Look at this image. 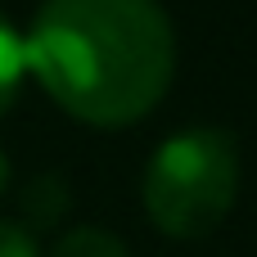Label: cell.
I'll return each mask as SVG.
<instances>
[{
    "mask_svg": "<svg viewBox=\"0 0 257 257\" xmlns=\"http://www.w3.org/2000/svg\"><path fill=\"white\" fill-rule=\"evenodd\" d=\"M50 257H131V248L104 226H72L54 239Z\"/></svg>",
    "mask_w": 257,
    "mask_h": 257,
    "instance_id": "277c9868",
    "label": "cell"
},
{
    "mask_svg": "<svg viewBox=\"0 0 257 257\" xmlns=\"http://www.w3.org/2000/svg\"><path fill=\"white\" fill-rule=\"evenodd\" d=\"M23 72H27V59H23V36L14 32V23L0 14V117L14 108L18 99V86H23Z\"/></svg>",
    "mask_w": 257,
    "mask_h": 257,
    "instance_id": "5b68a950",
    "label": "cell"
},
{
    "mask_svg": "<svg viewBox=\"0 0 257 257\" xmlns=\"http://www.w3.org/2000/svg\"><path fill=\"white\" fill-rule=\"evenodd\" d=\"M0 257H41L36 235L23 230L18 221H0Z\"/></svg>",
    "mask_w": 257,
    "mask_h": 257,
    "instance_id": "8992f818",
    "label": "cell"
},
{
    "mask_svg": "<svg viewBox=\"0 0 257 257\" xmlns=\"http://www.w3.org/2000/svg\"><path fill=\"white\" fill-rule=\"evenodd\" d=\"M239 199V145L221 126H185L167 136L140 181L145 217L167 239H208Z\"/></svg>",
    "mask_w": 257,
    "mask_h": 257,
    "instance_id": "7a4b0ae2",
    "label": "cell"
},
{
    "mask_svg": "<svg viewBox=\"0 0 257 257\" xmlns=\"http://www.w3.org/2000/svg\"><path fill=\"white\" fill-rule=\"evenodd\" d=\"M18 212H23V230H54L68 212H72V190H68V176L63 172H36L23 194H18Z\"/></svg>",
    "mask_w": 257,
    "mask_h": 257,
    "instance_id": "3957f363",
    "label": "cell"
},
{
    "mask_svg": "<svg viewBox=\"0 0 257 257\" xmlns=\"http://www.w3.org/2000/svg\"><path fill=\"white\" fill-rule=\"evenodd\" d=\"M27 72L95 131L149 117L176 77V32L158 0H45L23 32Z\"/></svg>",
    "mask_w": 257,
    "mask_h": 257,
    "instance_id": "6da1fadb",
    "label": "cell"
},
{
    "mask_svg": "<svg viewBox=\"0 0 257 257\" xmlns=\"http://www.w3.org/2000/svg\"><path fill=\"white\" fill-rule=\"evenodd\" d=\"M9 190V158H5V149H0V194Z\"/></svg>",
    "mask_w": 257,
    "mask_h": 257,
    "instance_id": "52a82bcc",
    "label": "cell"
}]
</instances>
